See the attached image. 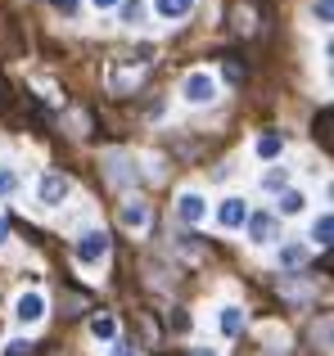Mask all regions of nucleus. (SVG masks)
<instances>
[{
	"mask_svg": "<svg viewBox=\"0 0 334 356\" xmlns=\"http://www.w3.org/2000/svg\"><path fill=\"white\" fill-rule=\"evenodd\" d=\"M303 203H308V199H303L299 190H285L280 194V212H303Z\"/></svg>",
	"mask_w": 334,
	"mask_h": 356,
	"instance_id": "obj_16",
	"label": "nucleus"
},
{
	"mask_svg": "<svg viewBox=\"0 0 334 356\" xmlns=\"http://www.w3.org/2000/svg\"><path fill=\"white\" fill-rule=\"evenodd\" d=\"M5 239H9V221L0 217V243H5Z\"/></svg>",
	"mask_w": 334,
	"mask_h": 356,
	"instance_id": "obj_25",
	"label": "nucleus"
},
{
	"mask_svg": "<svg viewBox=\"0 0 334 356\" xmlns=\"http://www.w3.org/2000/svg\"><path fill=\"white\" fill-rule=\"evenodd\" d=\"M14 316H18L23 325H36V321L45 316V298L36 293V289H32V293H23V298H18V307H14Z\"/></svg>",
	"mask_w": 334,
	"mask_h": 356,
	"instance_id": "obj_6",
	"label": "nucleus"
},
{
	"mask_svg": "<svg viewBox=\"0 0 334 356\" xmlns=\"http://www.w3.org/2000/svg\"><path fill=\"white\" fill-rule=\"evenodd\" d=\"M303 261H308V248H299V243L280 248V266H303Z\"/></svg>",
	"mask_w": 334,
	"mask_h": 356,
	"instance_id": "obj_15",
	"label": "nucleus"
},
{
	"mask_svg": "<svg viewBox=\"0 0 334 356\" xmlns=\"http://www.w3.org/2000/svg\"><path fill=\"white\" fill-rule=\"evenodd\" d=\"M104 257H109V235L104 230H86V235L77 239V261L90 266V261H104Z\"/></svg>",
	"mask_w": 334,
	"mask_h": 356,
	"instance_id": "obj_3",
	"label": "nucleus"
},
{
	"mask_svg": "<svg viewBox=\"0 0 334 356\" xmlns=\"http://www.w3.org/2000/svg\"><path fill=\"white\" fill-rule=\"evenodd\" d=\"M330 235H334V217H330V212H321V217H317V226H312V239H317L321 248H326Z\"/></svg>",
	"mask_w": 334,
	"mask_h": 356,
	"instance_id": "obj_12",
	"label": "nucleus"
},
{
	"mask_svg": "<svg viewBox=\"0 0 334 356\" xmlns=\"http://www.w3.org/2000/svg\"><path fill=\"white\" fill-rule=\"evenodd\" d=\"M248 235H253V243H271L280 235V221H276L271 212H253V217H248Z\"/></svg>",
	"mask_w": 334,
	"mask_h": 356,
	"instance_id": "obj_5",
	"label": "nucleus"
},
{
	"mask_svg": "<svg viewBox=\"0 0 334 356\" xmlns=\"http://www.w3.org/2000/svg\"><path fill=\"white\" fill-rule=\"evenodd\" d=\"M181 221H203V199L199 194H181Z\"/></svg>",
	"mask_w": 334,
	"mask_h": 356,
	"instance_id": "obj_10",
	"label": "nucleus"
},
{
	"mask_svg": "<svg viewBox=\"0 0 334 356\" xmlns=\"http://www.w3.org/2000/svg\"><path fill=\"white\" fill-rule=\"evenodd\" d=\"M113 356H136V348H132V343H118V348H113Z\"/></svg>",
	"mask_w": 334,
	"mask_h": 356,
	"instance_id": "obj_24",
	"label": "nucleus"
},
{
	"mask_svg": "<svg viewBox=\"0 0 334 356\" xmlns=\"http://www.w3.org/2000/svg\"><path fill=\"white\" fill-rule=\"evenodd\" d=\"M122 226H127V230H145V226H150V208H145L141 199L122 203Z\"/></svg>",
	"mask_w": 334,
	"mask_h": 356,
	"instance_id": "obj_8",
	"label": "nucleus"
},
{
	"mask_svg": "<svg viewBox=\"0 0 334 356\" xmlns=\"http://www.w3.org/2000/svg\"><path fill=\"white\" fill-rule=\"evenodd\" d=\"M190 5H194V0H159V14L163 18H185V14H190Z\"/></svg>",
	"mask_w": 334,
	"mask_h": 356,
	"instance_id": "obj_13",
	"label": "nucleus"
},
{
	"mask_svg": "<svg viewBox=\"0 0 334 356\" xmlns=\"http://www.w3.org/2000/svg\"><path fill=\"white\" fill-rule=\"evenodd\" d=\"M235 32H253V9H235Z\"/></svg>",
	"mask_w": 334,
	"mask_h": 356,
	"instance_id": "obj_18",
	"label": "nucleus"
},
{
	"mask_svg": "<svg viewBox=\"0 0 334 356\" xmlns=\"http://www.w3.org/2000/svg\"><path fill=\"white\" fill-rule=\"evenodd\" d=\"M141 18H145L141 0H122V23H141Z\"/></svg>",
	"mask_w": 334,
	"mask_h": 356,
	"instance_id": "obj_17",
	"label": "nucleus"
},
{
	"mask_svg": "<svg viewBox=\"0 0 334 356\" xmlns=\"http://www.w3.org/2000/svg\"><path fill=\"white\" fill-rule=\"evenodd\" d=\"M239 330H244V316H239V307H221V334H226V339H235Z\"/></svg>",
	"mask_w": 334,
	"mask_h": 356,
	"instance_id": "obj_11",
	"label": "nucleus"
},
{
	"mask_svg": "<svg viewBox=\"0 0 334 356\" xmlns=\"http://www.w3.org/2000/svg\"><path fill=\"white\" fill-rule=\"evenodd\" d=\"M141 81H145V63H136V68L113 63V72H109V90H113V95H132Z\"/></svg>",
	"mask_w": 334,
	"mask_h": 356,
	"instance_id": "obj_2",
	"label": "nucleus"
},
{
	"mask_svg": "<svg viewBox=\"0 0 334 356\" xmlns=\"http://www.w3.org/2000/svg\"><path fill=\"white\" fill-rule=\"evenodd\" d=\"M23 352H32V343H9V356H23Z\"/></svg>",
	"mask_w": 334,
	"mask_h": 356,
	"instance_id": "obj_23",
	"label": "nucleus"
},
{
	"mask_svg": "<svg viewBox=\"0 0 334 356\" xmlns=\"http://www.w3.org/2000/svg\"><path fill=\"white\" fill-rule=\"evenodd\" d=\"M217 221H221V230H239L248 221V208H244V199H226L217 208Z\"/></svg>",
	"mask_w": 334,
	"mask_h": 356,
	"instance_id": "obj_7",
	"label": "nucleus"
},
{
	"mask_svg": "<svg viewBox=\"0 0 334 356\" xmlns=\"http://www.w3.org/2000/svg\"><path fill=\"white\" fill-rule=\"evenodd\" d=\"M181 95L190 99V104H208V99H217V77H212V72H190Z\"/></svg>",
	"mask_w": 334,
	"mask_h": 356,
	"instance_id": "obj_1",
	"label": "nucleus"
},
{
	"mask_svg": "<svg viewBox=\"0 0 334 356\" xmlns=\"http://www.w3.org/2000/svg\"><path fill=\"white\" fill-rule=\"evenodd\" d=\"M267 190H285V185H289V172H285V167H280V172H267Z\"/></svg>",
	"mask_w": 334,
	"mask_h": 356,
	"instance_id": "obj_19",
	"label": "nucleus"
},
{
	"mask_svg": "<svg viewBox=\"0 0 334 356\" xmlns=\"http://www.w3.org/2000/svg\"><path fill=\"white\" fill-rule=\"evenodd\" d=\"M14 185H18V176L9 167H0V194H14Z\"/></svg>",
	"mask_w": 334,
	"mask_h": 356,
	"instance_id": "obj_20",
	"label": "nucleus"
},
{
	"mask_svg": "<svg viewBox=\"0 0 334 356\" xmlns=\"http://www.w3.org/2000/svg\"><path fill=\"white\" fill-rule=\"evenodd\" d=\"M68 190H72L68 176H59V172H45L41 176V203H45V208H59V203L68 199Z\"/></svg>",
	"mask_w": 334,
	"mask_h": 356,
	"instance_id": "obj_4",
	"label": "nucleus"
},
{
	"mask_svg": "<svg viewBox=\"0 0 334 356\" xmlns=\"http://www.w3.org/2000/svg\"><path fill=\"white\" fill-rule=\"evenodd\" d=\"M54 9H59V14H77V0H50Z\"/></svg>",
	"mask_w": 334,
	"mask_h": 356,
	"instance_id": "obj_22",
	"label": "nucleus"
},
{
	"mask_svg": "<svg viewBox=\"0 0 334 356\" xmlns=\"http://www.w3.org/2000/svg\"><path fill=\"white\" fill-rule=\"evenodd\" d=\"M109 5H122V0H95V9H109Z\"/></svg>",
	"mask_w": 334,
	"mask_h": 356,
	"instance_id": "obj_26",
	"label": "nucleus"
},
{
	"mask_svg": "<svg viewBox=\"0 0 334 356\" xmlns=\"http://www.w3.org/2000/svg\"><path fill=\"white\" fill-rule=\"evenodd\" d=\"M312 14H317L321 23H330V14H334V0H317V9H312Z\"/></svg>",
	"mask_w": 334,
	"mask_h": 356,
	"instance_id": "obj_21",
	"label": "nucleus"
},
{
	"mask_svg": "<svg viewBox=\"0 0 334 356\" xmlns=\"http://www.w3.org/2000/svg\"><path fill=\"white\" fill-rule=\"evenodd\" d=\"M194 356H217V352H212V348H199V352H194Z\"/></svg>",
	"mask_w": 334,
	"mask_h": 356,
	"instance_id": "obj_27",
	"label": "nucleus"
},
{
	"mask_svg": "<svg viewBox=\"0 0 334 356\" xmlns=\"http://www.w3.org/2000/svg\"><path fill=\"white\" fill-rule=\"evenodd\" d=\"M280 149H285V136H280V131L257 136V158H280Z\"/></svg>",
	"mask_w": 334,
	"mask_h": 356,
	"instance_id": "obj_9",
	"label": "nucleus"
},
{
	"mask_svg": "<svg viewBox=\"0 0 334 356\" xmlns=\"http://www.w3.org/2000/svg\"><path fill=\"white\" fill-rule=\"evenodd\" d=\"M90 334H95V339H113L118 321H113V316H95V321H90Z\"/></svg>",
	"mask_w": 334,
	"mask_h": 356,
	"instance_id": "obj_14",
	"label": "nucleus"
}]
</instances>
